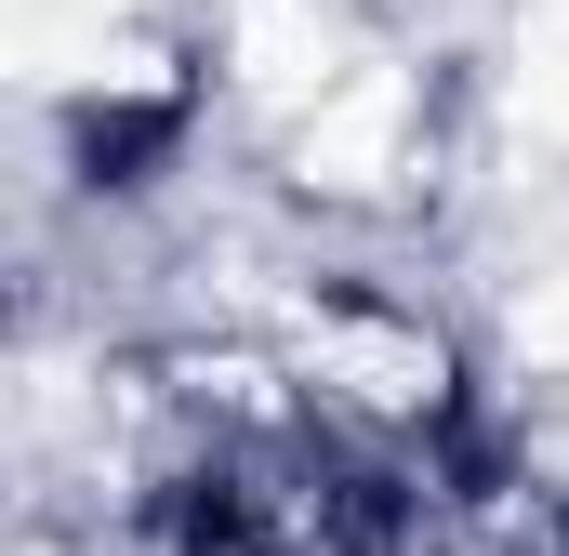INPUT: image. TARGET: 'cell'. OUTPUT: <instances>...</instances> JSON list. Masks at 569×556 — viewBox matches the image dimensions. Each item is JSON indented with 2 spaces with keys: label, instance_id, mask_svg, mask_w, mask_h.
<instances>
[{
  "label": "cell",
  "instance_id": "obj_1",
  "mask_svg": "<svg viewBox=\"0 0 569 556\" xmlns=\"http://www.w3.org/2000/svg\"><path fill=\"white\" fill-rule=\"evenodd\" d=\"M279 345L305 371V411L358 450H425V437L463 424V345L385 278H305Z\"/></svg>",
  "mask_w": 569,
  "mask_h": 556
},
{
  "label": "cell",
  "instance_id": "obj_2",
  "mask_svg": "<svg viewBox=\"0 0 569 556\" xmlns=\"http://www.w3.org/2000/svg\"><path fill=\"white\" fill-rule=\"evenodd\" d=\"M279 172H291V199H318V212H398V199H425V172H437V67L398 53V40H371L331 80V107H305L279 133Z\"/></svg>",
  "mask_w": 569,
  "mask_h": 556
},
{
  "label": "cell",
  "instance_id": "obj_3",
  "mask_svg": "<svg viewBox=\"0 0 569 556\" xmlns=\"http://www.w3.org/2000/svg\"><path fill=\"white\" fill-rule=\"evenodd\" d=\"M371 40L345 27V0H212V67H226V93L291 133L305 107H331V80L358 67Z\"/></svg>",
  "mask_w": 569,
  "mask_h": 556
}]
</instances>
